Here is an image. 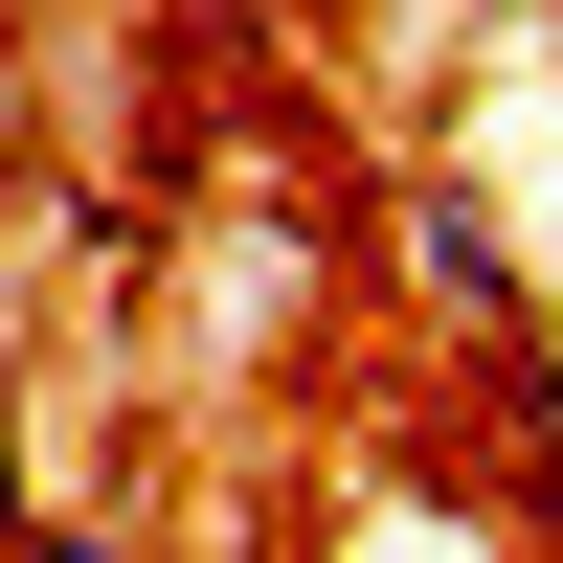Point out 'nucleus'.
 Returning <instances> with one entry per match:
<instances>
[{"instance_id": "f257e3e1", "label": "nucleus", "mask_w": 563, "mask_h": 563, "mask_svg": "<svg viewBox=\"0 0 563 563\" xmlns=\"http://www.w3.org/2000/svg\"><path fill=\"white\" fill-rule=\"evenodd\" d=\"M406 271H429L451 316H496V294H519V249H496V203H474V180H406Z\"/></svg>"}, {"instance_id": "f03ea898", "label": "nucleus", "mask_w": 563, "mask_h": 563, "mask_svg": "<svg viewBox=\"0 0 563 563\" xmlns=\"http://www.w3.org/2000/svg\"><path fill=\"white\" fill-rule=\"evenodd\" d=\"M0 563H158V541H135V519H23Z\"/></svg>"}, {"instance_id": "7ed1b4c3", "label": "nucleus", "mask_w": 563, "mask_h": 563, "mask_svg": "<svg viewBox=\"0 0 563 563\" xmlns=\"http://www.w3.org/2000/svg\"><path fill=\"white\" fill-rule=\"evenodd\" d=\"M541 45H563V23H541Z\"/></svg>"}]
</instances>
